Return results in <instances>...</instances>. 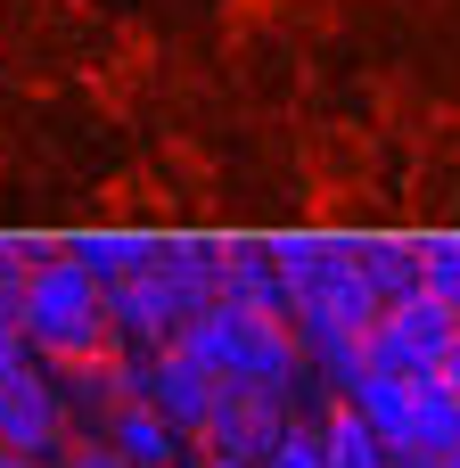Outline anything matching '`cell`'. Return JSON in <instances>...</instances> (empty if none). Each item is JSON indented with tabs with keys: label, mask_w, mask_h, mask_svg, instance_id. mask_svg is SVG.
Here are the masks:
<instances>
[{
	"label": "cell",
	"mask_w": 460,
	"mask_h": 468,
	"mask_svg": "<svg viewBox=\"0 0 460 468\" xmlns=\"http://www.w3.org/2000/svg\"><path fill=\"white\" fill-rule=\"evenodd\" d=\"M189 362H206L222 387H247V395H272V403H288L296 395V378H305V337H296V321H272V313H255V304H239V296H214L206 313H189V329L173 337Z\"/></svg>",
	"instance_id": "6da1fadb"
},
{
	"label": "cell",
	"mask_w": 460,
	"mask_h": 468,
	"mask_svg": "<svg viewBox=\"0 0 460 468\" xmlns=\"http://www.w3.org/2000/svg\"><path fill=\"white\" fill-rule=\"evenodd\" d=\"M263 468H329V444H321V428H280L272 436V452H263Z\"/></svg>",
	"instance_id": "4fadbf2b"
},
{
	"label": "cell",
	"mask_w": 460,
	"mask_h": 468,
	"mask_svg": "<svg viewBox=\"0 0 460 468\" xmlns=\"http://www.w3.org/2000/svg\"><path fill=\"white\" fill-rule=\"evenodd\" d=\"M8 468H58V461H8Z\"/></svg>",
	"instance_id": "ac0fdd59"
},
{
	"label": "cell",
	"mask_w": 460,
	"mask_h": 468,
	"mask_svg": "<svg viewBox=\"0 0 460 468\" xmlns=\"http://www.w3.org/2000/svg\"><path fill=\"white\" fill-rule=\"evenodd\" d=\"M428 288L460 304V239H428Z\"/></svg>",
	"instance_id": "9a60e30c"
},
{
	"label": "cell",
	"mask_w": 460,
	"mask_h": 468,
	"mask_svg": "<svg viewBox=\"0 0 460 468\" xmlns=\"http://www.w3.org/2000/svg\"><path fill=\"white\" fill-rule=\"evenodd\" d=\"M436 378H444V387H453V395H460V346H453V354H444V370H436Z\"/></svg>",
	"instance_id": "e0dca14e"
},
{
	"label": "cell",
	"mask_w": 460,
	"mask_h": 468,
	"mask_svg": "<svg viewBox=\"0 0 460 468\" xmlns=\"http://www.w3.org/2000/svg\"><path fill=\"white\" fill-rule=\"evenodd\" d=\"M453 346H460V304H444L436 288H420V296H403V304L379 313V329H370V370L436 378Z\"/></svg>",
	"instance_id": "277c9868"
},
{
	"label": "cell",
	"mask_w": 460,
	"mask_h": 468,
	"mask_svg": "<svg viewBox=\"0 0 460 468\" xmlns=\"http://www.w3.org/2000/svg\"><path fill=\"white\" fill-rule=\"evenodd\" d=\"M222 395H230V387H222L206 362H189L181 346H165V354H148V362H140V403H156L181 436H206V428H214V411H222Z\"/></svg>",
	"instance_id": "8992f818"
},
{
	"label": "cell",
	"mask_w": 460,
	"mask_h": 468,
	"mask_svg": "<svg viewBox=\"0 0 460 468\" xmlns=\"http://www.w3.org/2000/svg\"><path fill=\"white\" fill-rule=\"evenodd\" d=\"M66 468H132L115 444H82V452H66Z\"/></svg>",
	"instance_id": "2e32d148"
},
{
	"label": "cell",
	"mask_w": 460,
	"mask_h": 468,
	"mask_svg": "<svg viewBox=\"0 0 460 468\" xmlns=\"http://www.w3.org/2000/svg\"><path fill=\"white\" fill-rule=\"evenodd\" d=\"M436 468H460V452H444V461H436Z\"/></svg>",
	"instance_id": "d6986e66"
},
{
	"label": "cell",
	"mask_w": 460,
	"mask_h": 468,
	"mask_svg": "<svg viewBox=\"0 0 460 468\" xmlns=\"http://www.w3.org/2000/svg\"><path fill=\"white\" fill-rule=\"evenodd\" d=\"M0 468H8V452H0Z\"/></svg>",
	"instance_id": "ffe728a7"
},
{
	"label": "cell",
	"mask_w": 460,
	"mask_h": 468,
	"mask_svg": "<svg viewBox=\"0 0 460 468\" xmlns=\"http://www.w3.org/2000/svg\"><path fill=\"white\" fill-rule=\"evenodd\" d=\"M403 452H428V461L460 452V395L444 387V378H412V420H403Z\"/></svg>",
	"instance_id": "8fae6325"
},
{
	"label": "cell",
	"mask_w": 460,
	"mask_h": 468,
	"mask_svg": "<svg viewBox=\"0 0 460 468\" xmlns=\"http://www.w3.org/2000/svg\"><path fill=\"white\" fill-rule=\"evenodd\" d=\"M280 428H288V403L230 387V395H222V411H214V428H206V461H263Z\"/></svg>",
	"instance_id": "52a82bcc"
},
{
	"label": "cell",
	"mask_w": 460,
	"mask_h": 468,
	"mask_svg": "<svg viewBox=\"0 0 460 468\" xmlns=\"http://www.w3.org/2000/svg\"><path fill=\"white\" fill-rule=\"evenodd\" d=\"M107 444L132 468H181V444H189V436H181L156 403H123V411L107 420Z\"/></svg>",
	"instance_id": "9c48e42d"
},
{
	"label": "cell",
	"mask_w": 460,
	"mask_h": 468,
	"mask_svg": "<svg viewBox=\"0 0 460 468\" xmlns=\"http://www.w3.org/2000/svg\"><path fill=\"white\" fill-rule=\"evenodd\" d=\"M362 280L379 288V304H403L428 288V239H354Z\"/></svg>",
	"instance_id": "30bf717a"
},
{
	"label": "cell",
	"mask_w": 460,
	"mask_h": 468,
	"mask_svg": "<svg viewBox=\"0 0 460 468\" xmlns=\"http://www.w3.org/2000/svg\"><path fill=\"white\" fill-rule=\"evenodd\" d=\"M321 444H329V468H395V452H387V436L337 395V411L321 420Z\"/></svg>",
	"instance_id": "7c38bea8"
},
{
	"label": "cell",
	"mask_w": 460,
	"mask_h": 468,
	"mask_svg": "<svg viewBox=\"0 0 460 468\" xmlns=\"http://www.w3.org/2000/svg\"><path fill=\"white\" fill-rule=\"evenodd\" d=\"M66 255L99 288H123V280H140V271L165 263V239H148V230H82V239H66Z\"/></svg>",
	"instance_id": "ba28073f"
},
{
	"label": "cell",
	"mask_w": 460,
	"mask_h": 468,
	"mask_svg": "<svg viewBox=\"0 0 460 468\" xmlns=\"http://www.w3.org/2000/svg\"><path fill=\"white\" fill-rule=\"evenodd\" d=\"M33 370H41L33 337H25V329H0V395H8V387H25Z\"/></svg>",
	"instance_id": "5bb4252c"
},
{
	"label": "cell",
	"mask_w": 460,
	"mask_h": 468,
	"mask_svg": "<svg viewBox=\"0 0 460 468\" xmlns=\"http://www.w3.org/2000/svg\"><path fill=\"white\" fill-rule=\"evenodd\" d=\"M66 436H74V403H66V387L49 370H33L25 387L0 395V452L8 461H58Z\"/></svg>",
	"instance_id": "5b68a950"
},
{
	"label": "cell",
	"mask_w": 460,
	"mask_h": 468,
	"mask_svg": "<svg viewBox=\"0 0 460 468\" xmlns=\"http://www.w3.org/2000/svg\"><path fill=\"white\" fill-rule=\"evenodd\" d=\"M25 337H33V354L41 362H99V354H115V321H107V288L66 255V247H49L33 271H25V321H16Z\"/></svg>",
	"instance_id": "7a4b0ae2"
},
{
	"label": "cell",
	"mask_w": 460,
	"mask_h": 468,
	"mask_svg": "<svg viewBox=\"0 0 460 468\" xmlns=\"http://www.w3.org/2000/svg\"><path fill=\"white\" fill-rule=\"evenodd\" d=\"M173 247V239H165ZM189 313H206V296L173 271V255L156 263V271H140V280H123V288H107V321H115V346H132L140 362L148 354H165L181 329H189Z\"/></svg>",
	"instance_id": "3957f363"
}]
</instances>
